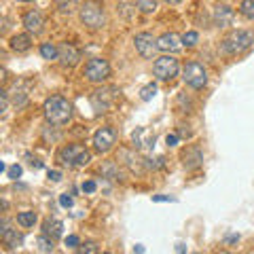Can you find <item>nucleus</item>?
Returning a JSON list of instances; mask_svg holds the SVG:
<instances>
[{
  "instance_id": "nucleus-1",
  "label": "nucleus",
  "mask_w": 254,
  "mask_h": 254,
  "mask_svg": "<svg viewBox=\"0 0 254 254\" xmlns=\"http://www.w3.org/2000/svg\"><path fill=\"white\" fill-rule=\"evenodd\" d=\"M43 113L47 123L51 125H66L72 119V104L64 98V95H51L45 100L43 104Z\"/></svg>"
},
{
  "instance_id": "nucleus-2",
  "label": "nucleus",
  "mask_w": 254,
  "mask_h": 254,
  "mask_svg": "<svg viewBox=\"0 0 254 254\" xmlns=\"http://www.w3.org/2000/svg\"><path fill=\"white\" fill-rule=\"evenodd\" d=\"M78 17H81L83 26L91 30H100L106 26V11L100 0H85L78 9Z\"/></svg>"
},
{
  "instance_id": "nucleus-3",
  "label": "nucleus",
  "mask_w": 254,
  "mask_h": 254,
  "mask_svg": "<svg viewBox=\"0 0 254 254\" xmlns=\"http://www.w3.org/2000/svg\"><path fill=\"white\" fill-rule=\"evenodd\" d=\"M252 45H254V32H250V30H235L220 43V51L227 53V55H235V53H242L246 49H250Z\"/></svg>"
},
{
  "instance_id": "nucleus-4",
  "label": "nucleus",
  "mask_w": 254,
  "mask_h": 254,
  "mask_svg": "<svg viewBox=\"0 0 254 254\" xmlns=\"http://www.w3.org/2000/svg\"><path fill=\"white\" fill-rule=\"evenodd\" d=\"M58 159L68 168H85L91 161V153L81 144H68L58 153Z\"/></svg>"
},
{
  "instance_id": "nucleus-5",
  "label": "nucleus",
  "mask_w": 254,
  "mask_h": 254,
  "mask_svg": "<svg viewBox=\"0 0 254 254\" xmlns=\"http://www.w3.org/2000/svg\"><path fill=\"white\" fill-rule=\"evenodd\" d=\"M182 78H185V83L190 89H203L205 83H208V72H205V68L201 64L189 62L185 70H182Z\"/></svg>"
},
{
  "instance_id": "nucleus-6",
  "label": "nucleus",
  "mask_w": 254,
  "mask_h": 254,
  "mask_svg": "<svg viewBox=\"0 0 254 254\" xmlns=\"http://www.w3.org/2000/svg\"><path fill=\"white\" fill-rule=\"evenodd\" d=\"M178 60L172 58V55H161V58L155 60V66H153V72L159 81H172L174 76L178 74Z\"/></svg>"
},
{
  "instance_id": "nucleus-7",
  "label": "nucleus",
  "mask_w": 254,
  "mask_h": 254,
  "mask_svg": "<svg viewBox=\"0 0 254 254\" xmlns=\"http://www.w3.org/2000/svg\"><path fill=\"white\" fill-rule=\"evenodd\" d=\"M85 76L91 83H104L110 76V64L102 58H93L85 64Z\"/></svg>"
},
{
  "instance_id": "nucleus-8",
  "label": "nucleus",
  "mask_w": 254,
  "mask_h": 254,
  "mask_svg": "<svg viewBox=\"0 0 254 254\" xmlns=\"http://www.w3.org/2000/svg\"><path fill=\"white\" fill-rule=\"evenodd\" d=\"M133 45H136V51L142 55V58H146V60L153 58V55L157 53V49H159L157 38L150 34V32H140V34H136V38H133Z\"/></svg>"
},
{
  "instance_id": "nucleus-9",
  "label": "nucleus",
  "mask_w": 254,
  "mask_h": 254,
  "mask_svg": "<svg viewBox=\"0 0 254 254\" xmlns=\"http://www.w3.org/2000/svg\"><path fill=\"white\" fill-rule=\"evenodd\" d=\"M115 142H117V133L110 127H100L93 136V146L98 153H108L115 146Z\"/></svg>"
},
{
  "instance_id": "nucleus-10",
  "label": "nucleus",
  "mask_w": 254,
  "mask_h": 254,
  "mask_svg": "<svg viewBox=\"0 0 254 254\" xmlns=\"http://www.w3.org/2000/svg\"><path fill=\"white\" fill-rule=\"evenodd\" d=\"M0 240H2V244L9 250H15V248H19V246L23 244V235L17 233L15 229H9V220L2 218L0 220Z\"/></svg>"
},
{
  "instance_id": "nucleus-11",
  "label": "nucleus",
  "mask_w": 254,
  "mask_h": 254,
  "mask_svg": "<svg viewBox=\"0 0 254 254\" xmlns=\"http://www.w3.org/2000/svg\"><path fill=\"white\" fill-rule=\"evenodd\" d=\"M115 102V91L113 89H98L91 95V104L95 108V113H108V108Z\"/></svg>"
},
{
  "instance_id": "nucleus-12",
  "label": "nucleus",
  "mask_w": 254,
  "mask_h": 254,
  "mask_svg": "<svg viewBox=\"0 0 254 254\" xmlns=\"http://www.w3.org/2000/svg\"><path fill=\"white\" fill-rule=\"evenodd\" d=\"M157 43H159V49L161 51H165V53H176V51H180L182 47V38L176 34V32H165V34L161 36V38H157Z\"/></svg>"
},
{
  "instance_id": "nucleus-13",
  "label": "nucleus",
  "mask_w": 254,
  "mask_h": 254,
  "mask_svg": "<svg viewBox=\"0 0 254 254\" xmlns=\"http://www.w3.org/2000/svg\"><path fill=\"white\" fill-rule=\"evenodd\" d=\"M23 26L30 34H41L43 32V26H45V17L41 11H28L23 15Z\"/></svg>"
},
{
  "instance_id": "nucleus-14",
  "label": "nucleus",
  "mask_w": 254,
  "mask_h": 254,
  "mask_svg": "<svg viewBox=\"0 0 254 254\" xmlns=\"http://www.w3.org/2000/svg\"><path fill=\"white\" fill-rule=\"evenodd\" d=\"M60 55H58V60L64 64V66H74V64L81 60V53H78L72 45H68V43H62L60 47Z\"/></svg>"
},
{
  "instance_id": "nucleus-15",
  "label": "nucleus",
  "mask_w": 254,
  "mask_h": 254,
  "mask_svg": "<svg viewBox=\"0 0 254 254\" xmlns=\"http://www.w3.org/2000/svg\"><path fill=\"white\" fill-rule=\"evenodd\" d=\"M233 9L227 4H218L216 9H214V23H216L218 28H227L233 23Z\"/></svg>"
},
{
  "instance_id": "nucleus-16",
  "label": "nucleus",
  "mask_w": 254,
  "mask_h": 254,
  "mask_svg": "<svg viewBox=\"0 0 254 254\" xmlns=\"http://www.w3.org/2000/svg\"><path fill=\"white\" fill-rule=\"evenodd\" d=\"M182 163H185V168H187V170H195V168H199V165L203 163V155H201V150L197 148V146L187 148L185 153H182Z\"/></svg>"
},
{
  "instance_id": "nucleus-17",
  "label": "nucleus",
  "mask_w": 254,
  "mask_h": 254,
  "mask_svg": "<svg viewBox=\"0 0 254 254\" xmlns=\"http://www.w3.org/2000/svg\"><path fill=\"white\" fill-rule=\"evenodd\" d=\"M43 231H45V235H49L51 240H58V237H62L64 235V222L62 220H47L45 225H43Z\"/></svg>"
},
{
  "instance_id": "nucleus-18",
  "label": "nucleus",
  "mask_w": 254,
  "mask_h": 254,
  "mask_svg": "<svg viewBox=\"0 0 254 254\" xmlns=\"http://www.w3.org/2000/svg\"><path fill=\"white\" fill-rule=\"evenodd\" d=\"M30 47H32L30 34H15V36L11 38V49H13V51L23 53V51H28Z\"/></svg>"
},
{
  "instance_id": "nucleus-19",
  "label": "nucleus",
  "mask_w": 254,
  "mask_h": 254,
  "mask_svg": "<svg viewBox=\"0 0 254 254\" xmlns=\"http://www.w3.org/2000/svg\"><path fill=\"white\" fill-rule=\"evenodd\" d=\"M41 55L45 60H58V55H60V49L55 47L53 43H43L41 45Z\"/></svg>"
},
{
  "instance_id": "nucleus-20",
  "label": "nucleus",
  "mask_w": 254,
  "mask_h": 254,
  "mask_svg": "<svg viewBox=\"0 0 254 254\" xmlns=\"http://www.w3.org/2000/svg\"><path fill=\"white\" fill-rule=\"evenodd\" d=\"M36 250L38 252H53V240L49 235H41V237H36Z\"/></svg>"
},
{
  "instance_id": "nucleus-21",
  "label": "nucleus",
  "mask_w": 254,
  "mask_h": 254,
  "mask_svg": "<svg viewBox=\"0 0 254 254\" xmlns=\"http://www.w3.org/2000/svg\"><path fill=\"white\" fill-rule=\"evenodd\" d=\"M34 222H36V214L34 212H19L17 214V225L21 227H34Z\"/></svg>"
},
{
  "instance_id": "nucleus-22",
  "label": "nucleus",
  "mask_w": 254,
  "mask_h": 254,
  "mask_svg": "<svg viewBox=\"0 0 254 254\" xmlns=\"http://www.w3.org/2000/svg\"><path fill=\"white\" fill-rule=\"evenodd\" d=\"M240 13L244 15L246 19L254 21V0H242V4H240Z\"/></svg>"
},
{
  "instance_id": "nucleus-23",
  "label": "nucleus",
  "mask_w": 254,
  "mask_h": 254,
  "mask_svg": "<svg viewBox=\"0 0 254 254\" xmlns=\"http://www.w3.org/2000/svg\"><path fill=\"white\" fill-rule=\"evenodd\" d=\"M159 6V0H138V9L142 13H155Z\"/></svg>"
},
{
  "instance_id": "nucleus-24",
  "label": "nucleus",
  "mask_w": 254,
  "mask_h": 254,
  "mask_svg": "<svg viewBox=\"0 0 254 254\" xmlns=\"http://www.w3.org/2000/svg\"><path fill=\"white\" fill-rule=\"evenodd\" d=\"M55 4H58V9L62 13H72L76 9L78 0H55Z\"/></svg>"
},
{
  "instance_id": "nucleus-25",
  "label": "nucleus",
  "mask_w": 254,
  "mask_h": 254,
  "mask_svg": "<svg viewBox=\"0 0 254 254\" xmlns=\"http://www.w3.org/2000/svg\"><path fill=\"white\" fill-rule=\"evenodd\" d=\"M155 93H157V85H155V83H148V85L142 87L140 98L144 100V102H148V100H153V98H155Z\"/></svg>"
},
{
  "instance_id": "nucleus-26",
  "label": "nucleus",
  "mask_w": 254,
  "mask_h": 254,
  "mask_svg": "<svg viewBox=\"0 0 254 254\" xmlns=\"http://www.w3.org/2000/svg\"><path fill=\"white\" fill-rule=\"evenodd\" d=\"M197 43H199V34H197V32H193V30L187 32V34L182 36V45H185V47H195Z\"/></svg>"
},
{
  "instance_id": "nucleus-27",
  "label": "nucleus",
  "mask_w": 254,
  "mask_h": 254,
  "mask_svg": "<svg viewBox=\"0 0 254 254\" xmlns=\"http://www.w3.org/2000/svg\"><path fill=\"white\" fill-rule=\"evenodd\" d=\"M78 252H81V254H95V252H100V248H98V244L87 242V244H83L81 248H78Z\"/></svg>"
},
{
  "instance_id": "nucleus-28",
  "label": "nucleus",
  "mask_w": 254,
  "mask_h": 254,
  "mask_svg": "<svg viewBox=\"0 0 254 254\" xmlns=\"http://www.w3.org/2000/svg\"><path fill=\"white\" fill-rule=\"evenodd\" d=\"M6 176H9L11 180H17L21 176V168H19V165H13V168L6 170Z\"/></svg>"
},
{
  "instance_id": "nucleus-29",
  "label": "nucleus",
  "mask_w": 254,
  "mask_h": 254,
  "mask_svg": "<svg viewBox=\"0 0 254 254\" xmlns=\"http://www.w3.org/2000/svg\"><path fill=\"white\" fill-rule=\"evenodd\" d=\"M78 244H81V240H78L76 235H68L66 237V246H68V248H78Z\"/></svg>"
},
{
  "instance_id": "nucleus-30",
  "label": "nucleus",
  "mask_w": 254,
  "mask_h": 254,
  "mask_svg": "<svg viewBox=\"0 0 254 254\" xmlns=\"http://www.w3.org/2000/svg\"><path fill=\"white\" fill-rule=\"evenodd\" d=\"M72 197H70V195H62L60 197V205H62V208H72Z\"/></svg>"
},
{
  "instance_id": "nucleus-31",
  "label": "nucleus",
  "mask_w": 254,
  "mask_h": 254,
  "mask_svg": "<svg viewBox=\"0 0 254 254\" xmlns=\"http://www.w3.org/2000/svg\"><path fill=\"white\" fill-rule=\"evenodd\" d=\"M95 189H98V185H95L93 180L83 182V190H85V193H95Z\"/></svg>"
},
{
  "instance_id": "nucleus-32",
  "label": "nucleus",
  "mask_w": 254,
  "mask_h": 254,
  "mask_svg": "<svg viewBox=\"0 0 254 254\" xmlns=\"http://www.w3.org/2000/svg\"><path fill=\"white\" fill-rule=\"evenodd\" d=\"M165 144H168V146H178V133H168Z\"/></svg>"
},
{
  "instance_id": "nucleus-33",
  "label": "nucleus",
  "mask_w": 254,
  "mask_h": 254,
  "mask_svg": "<svg viewBox=\"0 0 254 254\" xmlns=\"http://www.w3.org/2000/svg\"><path fill=\"white\" fill-rule=\"evenodd\" d=\"M0 98H2V113L9 108V98H6V91H0Z\"/></svg>"
},
{
  "instance_id": "nucleus-34",
  "label": "nucleus",
  "mask_w": 254,
  "mask_h": 254,
  "mask_svg": "<svg viewBox=\"0 0 254 254\" xmlns=\"http://www.w3.org/2000/svg\"><path fill=\"white\" fill-rule=\"evenodd\" d=\"M153 201H174L168 195H153Z\"/></svg>"
},
{
  "instance_id": "nucleus-35",
  "label": "nucleus",
  "mask_w": 254,
  "mask_h": 254,
  "mask_svg": "<svg viewBox=\"0 0 254 254\" xmlns=\"http://www.w3.org/2000/svg\"><path fill=\"white\" fill-rule=\"evenodd\" d=\"M49 178H51L53 182H58V180H62V174L55 172V170H49Z\"/></svg>"
},
{
  "instance_id": "nucleus-36",
  "label": "nucleus",
  "mask_w": 254,
  "mask_h": 254,
  "mask_svg": "<svg viewBox=\"0 0 254 254\" xmlns=\"http://www.w3.org/2000/svg\"><path fill=\"white\" fill-rule=\"evenodd\" d=\"M165 2H168V4H180L182 0H165Z\"/></svg>"
},
{
  "instance_id": "nucleus-37",
  "label": "nucleus",
  "mask_w": 254,
  "mask_h": 254,
  "mask_svg": "<svg viewBox=\"0 0 254 254\" xmlns=\"http://www.w3.org/2000/svg\"><path fill=\"white\" fill-rule=\"evenodd\" d=\"M185 250H187V248H185L182 244H178V246H176V252H185Z\"/></svg>"
},
{
  "instance_id": "nucleus-38",
  "label": "nucleus",
  "mask_w": 254,
  "mask_h": 254,
  "mask_svg": "<svg viewBox=\"0 0 254 254\" xmlns=\"http://www.w3.org/2000/svg\"><path fill=\"white\" fill-rule=\"evenodd\" d=\"M19 2H32V0H19Z\"/></svg>"
}]
</instances>
